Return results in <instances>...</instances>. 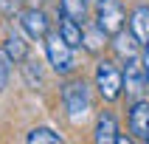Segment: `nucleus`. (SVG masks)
Listing matches in <instances>:
<instances>
[{"instance_id": "obj_14", "label": "nucleus", "mask_w": 149, "mask_h": 144, "mask_svg": "<svg viewBox=\"0 0 149 144\" xmlns=\"http://www.w3.org/2000/svg\"><path fill=\"white\" fill-rule=\"evenodd\" d=\"M87 3L90 0H59V17H70L76 23H87Z\"/></svg>"}, {"instance_id": "obj_10", "label": "nucleus", "mask_w": 149, "mask_h": 144, "mask_svg": "<svg viewBox=\"0 0 149 144\" xmlns=\"http://www.w3.org/2000/svg\"><path fill=\"white\" fill-rule=\"evenodd\" d=\"M93 138L99 144H113L118 138V124H116V116L110 113V110H104V113H99V119H96V133H93Z\"/></svg>"}, {"instance_id": "obj_12", "label": "nucleus", "mask_w": 149, "mask_h": 144, "mask_svg": "<svg viewBox=\"0 0 149 144\" xmlns=\"http://www.w3.org/2000/svg\"><path fill=\"white\" fill-rule=\"evenodd\" d=\"M56 31L62 34V40H65L68 45L82 48V40H84V25H82V23H76V20H70V17H62Z\"/></svg>"}, {"instance_id": "obj_16", "label": "nucleus", "mask_w": 149, "mask_h": 144, "mask_svg": "<svg viewBox=\"0 0 149 144\" xmlns=\"http://www.w3.org/2000/svg\"><path fill=\"white\" fill-rule=\"evenodd\" d=\"M20 68H23V76H25V82H28V88H42V82H45V74H42V65H40V62L25 59Z\"/></svg>"}, {"instance_id": "obj_21", "label": "nucleus", "mask_w": 149, "mask_h": 144, "mask_svg": "<svg viewBox=\"0 0 149 144\" xmlns=\"http://www.w3.org/2000/svg\"><path fill=\"white\" fill-rule=\"evenodd\" d=\"M31 3H34V6H42V0H31Z\"/></svg>"}, {"instance_id": "obj_3", "label": "nucleus", "mask_w": 149, "mask_h": 144, "mask_svg": "<svg viewBox=\"0 0 149 144\" xmlns=\"http://www.w3.org/2000/svg\"><path fill=\"white\" fill-rule=\"evenodd\" d=\"M62 105H65L68 116H84L93 105V96H90V85L84 79H70V82L62 85Z\"/></svg>"}, {"instance_id": "obj_6", "label": "nucleus", "mask_w": 149, "mask_h": 144, "mask_svg": "<svg viewBox=\"0 0 149 144\" xmlns=\"http://www.w3.org/2000/svg\"><path fill=\"white\" fill-rule=\"evenodd\" d=\"M20 28L25 31L28 40H45L51 34V20L40 6H31L20 11Z\"/></svg>"}, {"instance_id": "obj_18", "label": "nucleus", "mask_w": 149, "mask_h": 144, "mask_svg": "<svg viewBox=\"0 0 149 144\" xmlns=\"http://www.w3.org/2000/svg\"><path fill=\"white\" fill-rule=\"evenodd\" d=\"M11 65H14V62L8 59V54H6V51L0 48V91H3V88H6V82H8V74H11Z\"/></svg>"}, {"instance_id": "obj_4", "label": "nucleus", "mask_w": 149, "mask_h": 144, "mask_svg": "<svg viewBox=\"0 0 149 144\" xmlns=\"http://www.w3.org/2000/svg\"><path fill=\"white\" fill-rule=\"evenodd\" d=\"M146 91H149V76L143 71L141 57L124 59V96L130 102H138L146 96Z\"/></svg>"}, {"instance_id": "obj_17", "label": "nucleus", "mask_w": 149, "mask_h": 144, "mask_svg": "<svg viewBox=\"0 0 149 144\" xmlns=\"http://www.w3.org/2000/svg\"><path fill=\"white\" fill-rule=\"evenodd\" d=\"M25 0H0V14L3 17H20Z\"/></svg>"}, {"instance_id": "obj_9", "label": "nucleus", "mask_w": 149, "mask_h": 144, "mask_svg": "<svg viewBox=\"0 0 149 144\" xmlns=\"http://www.w3.org/2000/svg\"><path fill=\"white\" fill-rule=\"evenodd\" d=\"M110 45H113V51H116L121 59L138 57V51L143 48L141 42L135 40V34H132V31H124V28H121L118 34H113V42H110Z\"/></svg>"}, {"instance_id": "obj_1", "label": "nucleus", "mask_w": 149, "mask_h": 144, "mask_svg": "<svg viewBox=\"0 0 149 144\" xmlns=\"http://www.w3.org/2000/svg\"><path fill=\"white\" fill-rule=\"evenodd\" d=\"M96 91L104 102H118L124 96V65L113 59H99L96 65Z\"/></svg>"}, {"instance_id": "obj_15", "label": "nucleus", "mask_w": 149, "mask_h": 144, "mask_svg": "<svg viewBox=\"0 0 149 144\" xmlns=\"http://www.w3.org/2000/svg\"><path fill=\"white\" fill-rule=\"evenodd\" d=\"M25 141L28 144H62V136L56 130H51V127H34L25 136Z\"/></svg>"}, {"instance_id": "obj_19", "label": "nucleus", "mask_w": 149, "mask_h": 144, "mask_svg": "<svg viewBox=\"0 0 149 144\" xmlns=\"http://www.w3.org/2000/svg\"><path fill=\"white\" fill-rule=\"evenodd\" d=\"M141 62H143V71H146V76H149V48H143V54H141Z\"/></svg>"}, {"instance_id": "obj_13", "label": "nucleus", "mask_w": 149, "mask_h": 144, "mask_svg": "<svg viewBox=\"0 0 149 144\" xmlns=\"http://www.w3.org/2000/svg\"><path fill=\"white\" fill-rule=\"evenodd\" d=\"M107 40H110V34L101 28V25H87L84 28V40H82V48L84 51H90V54H101V48L107 45Z\"/></svg>"}, {"instance_id": "obj_5", "label": "nucleus", "mask_w": 149, "mask_h": 144, "mask_svg": "<svg viewBox=\"0 0 149 144\" xmlns=\"http://www.w3.org/2000/svg\"><path fill=\"white\" fill-rule=\"evenodd\" d=\"M96 25H101L104 31L113 37L124 28L127 23V11H124V3L121 0H96Z\"/></svg>"}, {"instance_id": "obj_11", "label": "nucleus", "mask_w": 149, "mask_h": 144, "mask_svg": "<svg viewBox=\"0 0 149 144\" xmlns=\"http://www.w3.org/2000/svg\"><path fill=\"white\" fill-rule=\"evenodd\" d=\"M3 51L8 54V59L14 65H23L25 59H28V42H25L23 34H17V31H8L6 42H3Z\"/></svg>"}, {"instance_id": "obj_8", "label": "nucleus", "mask_w": 149, "mask_h": 144, "mask_svg": "<svg viewBox=\"0 0 149 144\" xmlns=\"http://www.w3.org/2000/svg\"><path fill=\"white\" fill-rule=\"evenodd\" d=\"M130 31L135 34V40L141 42L143 48H149V6H135L130 14Z\"/></svg>"}, {"instance_id": "obj_20", "label": "nucleus", "mask_w": 149, "mask_h": 144, "mask_svg": "<svg viewBox=\"0 0 149 144\" xmlns=\"http://www.w3.org/2000/svg\"><path fill=\"white\" fill-rule=\"evenodd\" d=\"M116 141H118V144H130V141H135V138H132V136H118Z\"/></svg>"}, {"instance_id": "obj_7", "label": "nucleus", "mask_w": 149, "mask_h": 144, "mask_svg": "<svg viewBox=\"0 0 149 144\" xmlns=\"http://www.w3.org/2000/svg\"><path fill=\"white\" fill-rule=\"evenodd\" d=\"M130 133L135 141H149V99L132 102L130 107Z\"/></svg>"}, {"instance_id": "obj_2", "label": "nucleus", "mask_w": 149, "mask_h": 144, "mask_svg": "<svg viewBox=\"0 0 149 144\" xmlns=\"http://www.w3.org/2000/svg\"><path fill=\"white\" fill-rule=\"evenodd\" d=\"M45 57H48V65L56 71L59 76H68V74H73L76 71V57H73V45H68L65 40H62V34L54 31L45 37Z\"/></svg>"}]
</instances>
